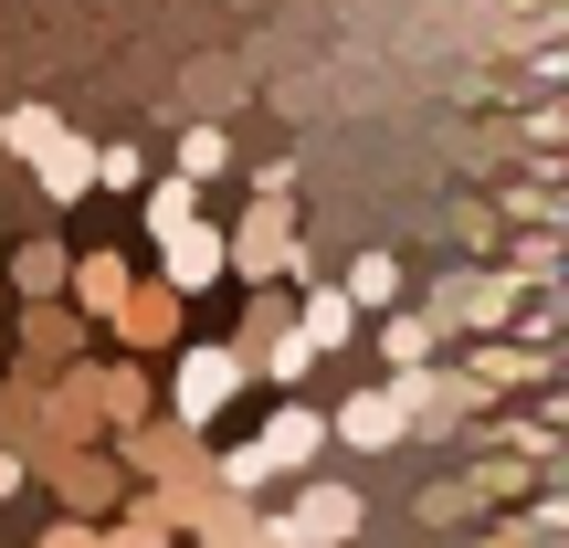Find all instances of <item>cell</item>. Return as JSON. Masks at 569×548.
Returning <instances> with one entry per match:
<instances>
[{"label": "cell", "mask_w": 569, "mask_h": 548, "mask_svg": "<svg viewBox=\"0 0 569 548\" xmlns=\"http://www.w3.org/2000/svg\"><path fill=\"white\" fill-rule=\"evenodd\" d=\"M317 253H306V222L296 201H243L222 222V285H306Z\"/></svg>", "instance_id": "obj_1"}, {"label": "cell", "mask_w": 569, "mask_h": 548, "mask_svg": "<svg viewBox=\"0 0 569 548\" xmlns=\"http://www.w3.org/2000/svg\"><path fill=\"white\" fill-rule=\"evenodd\" d=\"M465 380H475V401H507V390H538L549 380V348H517V338H475L465 348Z\"/></svg>", "instance_id": "obj_11"}, {"label": "cell", "mask_w": 569, "mask_h": 548, "mask_svg": "<svg viewBox=\"0 0 569 548\" xmlns=\"http://www.w3.org/2000/svg\"><path fill=\"white\" fill-rule=\"evenodd\" d=\"M338 296L359 306V317H380V306H401V253H390V243H369L359 265L338 275Z\"/></svg>", "instance_id": "obj_18"}, {"label": "cell", "mask_w": 569, "mask_h": 548, "mask_svg": "<svg viewBox=\"0 0 569 548\" xmlns=\"http://www.w3.org/2000/svg\"><path fill=\"white\" fill-rule=\"evenodd\" d=\"M138 180H148V148L106 138V148H96V190H127V201H138Z\"/></svg>", "instance_id": "obj_27"}, {"label": "cell", "mask_w": 569, "mask_h": 548, "mask_svg": "<svg viewBox=\"0 0 569 548\" xmlns=\"http://www.w3.org/2000/svg\"><path fill=\"white\" fill-rule=\"evenodd\" d=\"M63 265H74V253H63V243H21V253H11V285H21V306L63 296Z\"/></svg>", "instance_id": "obj_24"}, {"label": "cell", "mask_w": 569, "mask_h": 548, "mask_svg": "<svg viewBox=\"0 0 569 548\" xmlns=\"http://www.w3.org/2000/svg\"><path fill=\"white\" fill-rule=\"evenodd\" d=\"M243 390H253V369H243V348H232V338H180V348H169V401L159 411L180 432H211Z\"/></svg>", "instance_id": "obj_2"}, {"label": "cell", "mask_w": 569, "mask_h": 548, "mask_svg": "<svg viewBox=\"0 0 569 548\" xmlns=\"http://www.w3.org/2000/svg\"><path fill=\"white\" fill-rule=\"evenodd\" d=\"M422 359H443V327L422 306H380V369H422Z\"/></svg>", "instance_id": "obj_17"}, {"label": "cell", "mask_w": 569, "mask_h": 548, "mask_svg": "<svg viewBox=\"0 0 569 548\" xmlns=\"http://www.w3.org/2000/svg\"><path fill=\"white\" fill-rule=\"evenodd\" d=\"M496 222H517V232H559L569 201H559V180H517L507 201H496Z\"/></svg>", "instance_id": "obj_23"}, {"label": "cell", "mask_w": 569, "mask_h": 548, "mask_svg": "<svg viewBox=\"0 0 569 548\" xmlns=\"http://www.w3.org/2000/svg\"><path fill=\"white\" fill-rule=\"evenodd\" d=\"M169 169H180V180H201V190H211V180H232V127H211V117H201V127H180V159H169Z\"/></svg>", "instance_id": "obj_21"}, {"label": "cell", "mask_w": 569, "mask_h": 548, "mask_svg": "<svg viewBox=\"0 0 569 548\" xmlns=\"http://www.w3.org/2000/svg\"><path fill=\"white\" fill-rule=\"evenodd\" d=\"M475 548H538V538L517 528V517H496V528H475Z\"/></svg>", "instance_id": "obj_33"}, {"label": "cell", "mask_w": 569, "mask_h": 548, "mask_svg": "<svg viewBox=\"0 0 569 548\" xmlns=\"http://www.w3.org/2000/svg\"><path fill=\"white\" fill-rule=\"evenodd\" d=\"M327 444H348V454H401V444H411V411H401V390H390V380L348 390V401L327 411Z\"/></svg>", "instance_id": "obj_7"}, {"label": "cell", "mask_w": 569, "mask_h": 548, "mask_svg": "<svg viewBox=\"0 0 569 548\" xmlns=\"http://www.w3.org/2000/svg\"><path fill=\"white\" fill-rule=\"evenodd\" d=\"M296 338L317 348V359H338V348L359 338V306L338 296V275H306V285H296Z\"/></svg>", "instance_id": "obj_13"}, {"label": "cell", "mask_w": 569, "mask_h": 548, "mask_svg": "<svg viewBox=\"0 0 569 548\" xmlns=\"http://www.w3.org/2000/svg\"><path fill=\"white\" fill-rule=\"evenodd\" d=\"M148 275H159L169 296H211V285H222V222H211V211H201V222H180Z\"/></svg>", "instance_id": "obj_9"}, {"label": "cell", "mask_w": 569, "mask_h": 548, "mask_svg": "<svg viewBox=\"0 0 569 548\" xmlns=\"http://www.w3.org/2000/svg\"><path fill=\"white\" fill-rule=\"evenodd\" d=\"M32 190H42L53 211H74L84 190H96V138H74V127H53V148L32 159Z\"/></svg>", "instance_id": "obj_14"}, {"label": "cell", "mask_w": 569, "mask_h": 548, "mask_svg": "<svg viewBox=\"0 0 569 548\" xmlns=\"http://www.w3.org/2000/svg\"><path fill=\"white\" fill-rule=\"evenodd\" d=\"M274 517H284L296 538H317V548H348V538L369 528V496H359V486H338V475H296V496H284Z\"/></svg>", "instance_id": "obj_6"}, {"label": "cell", "mask_w": 569, "mask_h": 548, "mask_svg": "<svg viewBox=\"0 0 569 548\" xmlns=\"http://www.w3.org/2000/svg\"><path fill=\"white\" fill-rule=\"evenodd\" d=\"M253 201H296V159H253Z\"/></svg>", "instance_id": "obj_30"}, {"label": "cell", "mask_w": 569, "mask_h": 548, "mask_svg": "<svg viewBox=\"0 0 569 548\" xmlns=\"http://www.w3.org/2000/svg\"><path fill=\"white\" fill-rule=\"evenodd\" d=\"M138 211H148V243H169L180 222H201V180H180V169L169 180H138Z\"/></svg>", "instance_id": "obj_19"}, {"label": "cell", "mask_w": 569, "mask_h": 548, "mask_svg": "<svg viewBox=\"0 0 569 548\" xmlns=\"http://www.w3.org/2000/svg\"><path fill=\"white\" fill-rule=\"evenodd\" d=\"M53 127H63V117H53V106H11V117H0V148H11V159H21V169H32V159H42V148H53Z\"/></svg>", "instance_id": "obj_25"}, {"label": "cell", "mask_w": 569, "mask_h": 548, "mask_svg": "<svg viewBox=\"0 0 569 548\" xmlns=\"http://www.w3.org/2000/svg\"><path fill=\"white\" fill-rule=\"evenodd\" d=\"M559 138H569V106L538 96V106H528V148H559Z\"/></svg>", "instance_id": "obj_28"}, {"label": "cell", "mask_w": 569, "mask_h": 548, "mask_svg": "<svg viewBox=\"0 0 569 548\" xmlns=\"http://www.w3.org/2000/svg\"><path fill=\"white\" fill-rule=\"evenodd\" d=\"M232 548H317V538H296L284 517H243V538H232Z\"/></svg>", "instance_id": "obj_29"}, {"label": "cell", "mask_w": 569, "mask_h": 548, "mask_svg": "<svg viewBox=\"0 0 569 548\" xmlns=\"http://www.w3.org/2000/svg\"><path fill=\"white\" fill-rule=\"evenodd\" d=\"M507 275L517 285H559V232H517V243H507Z\"/></svg>", "instance_id": "obj_26"}, {"label": "cell", "mask_w": 569, "mask_h": 548, "mask_svg": "<svg viewBox=\"0 0 569 548\" xmlns=\"http://www.w3.org/2000/svg\"><path fill=\"white\" fill-rule=\"evenodd\" d=\"M32 548H96V517H63V507H53V528H42Z\"/></svg>", "instance_id": "obj_31"}, {"label": "cell", "mask_w": 569, "mask_h": 548, "mask_svg": "<svg viewBox=\"0 0 569 548\" xmlns=\"http://www.w3.org/2000/svg\"><path fill=\"white\" fill-rule=\"evenodd\" d=\"M453 486H465L475 507H517V496H538L549 475H538V465H517V454H486V444H475V465L453 475Z\"/></svg>", "instance_id": "obj_16"}, {"label": "cell", "mask_w": 569, "mask_h": 548, "mask_svg": "<svg viewBox=\"0 0 569 548\" xmlns=\"http://www.w3.org/2000/svg\"><path fill=\"white\" fill-rule=\"evenodd\" d=\"M528 84H538V96H559V84H569V53H559V42H549V53H528Z\"/></svg>", "instance_id": "obj_32"}, {"label": "cell", "mask_w": 569, "mask_h": 548, "mask_svg": "<svg viewBox=\"0 0 569 548\" xmlns=\"http://www.w3.org/2000/svg\"><path fill=\"white\" fill-rule=\"evenodd\" d=\"M74 348H84V317H74L63 296L21 306V390H32V380H53V359L74 369Z\"/></svg>", "instance_id": "obj_10"}, {"label": "cell", "mask_w": 569, "mask_h": 548, "mask_svg": "<svg viewBox=\"0 0 569 548\" xmlns=\"http://www.w3.org/2000/svg\"><path fill=\"white\" fill-rule=\"evenodd\" d=\"M96 548H180V528H169L148 496H127L117 517H96Z\"/></svg>", "instance_id": "obj_20"}, {"label": "cell", "mask_w": 569, "mask_h": 548, "mask_svg": "<svg viewBox=\"0 0 569 548\" xmlns=\"http://www.w3.org/2000/svg\"><path fill=\"white\" fill-rule=\"evenodd\" d=\"M317 454H327V411L284 390L264 411V432H253V465H264V486H296V475H317Z\"/></svg>", "instance_id": "obj_5"}, {"label": "cell", "mask_w": 569, "mask_h": 548, "mask_svg": "<svg viewBox=\"0 0 569 548\" xmlns=\"http://www.w3.org/2000/svg\"><path fill=\"white\" fill-rule=\"evenodd\" d=\"M517 296H528V285H517L507 265H465V275H443L422 296V317L443 327V338H507V327H517Z\"/></svg>", "instance_id": "obj_3"}, {"label": "cell", "mask_w": 569, "mask_h": 548, "mask_svg": "<svg viewBox=\"0 0 569 548\" xmlns=\"http://www.w3.org/2000/svg\"><path fill=\"white\" fill-rule=\"evenodd\" d=\"M127 285H138V265H127L117 243H106V253H74V265H63V306H74L84 327H106V317H117V296H127Z\"/></svg>", "instance_id": "obj_12"}, {"label": "cell", "mask_w": 569, "mask_h": 548, "mask_svg": "<svg viewBox=\"0 0 569 548\" xmlns=\"http://www.w3.org/2000/svg\"><path fill=\"white\" fill-rule=\"evenodd\" d=\"M507 11H559V0H507Z\"/></svg>", "instance_id": "obj_34"}, {"label": "cell", "mask_w": 569, "mask_h": 548, "mask_svg": "<svg viewBox=\"0 0 569 548\" xmlns=\"http://www.w3.org/2000/svg\"><path fill=\"white\" fill-rule=\"evenodd\" d=\"M284 327H296V296H284V285H253L243 327H232V348H243V369H253V348H264V338H284Z\"/></svg>", "instance_id": "obj_22"}, {"label": "cell", "mask_w": 569, "mask_h": 548, "mask_svg": "<svg viewBox=\"0 0 569 548\" xmlns=\"http://www.w3.org/2000/svg\"><path fill=\"white\" fill-rule=\"evenodd\" d=\"M42 475H53V496H63V517H117L127 496V475H117V454H96V444H74V454H42Z\"/></svg>", "instance_id": "obj_8"}, {"label": "cell", "mask_w": 569, "mask_h": 548, "mask_svg": "<svg viewBox=\"0 0 569 548\" xmlns=\"http://www.w3.org/2000/svg\"><path fill=\"white\" fill-rule=\"evenodd\" d=\"M180 317H190V296H169L159 275H138L117 296V317H106V338H117V359H169V348H180Z\"/></svg>", "instance_id": "obj_4"}, {"label": "cell", "mask_w": 569, "mask_h": 548, "mask_svg": "<svg viewBox=\"0 0 569 548\" xmlns=\"http://www.w3.org/2000/svg\"><path fill=\"white\" fill-rule=\"evenodd\" d=\"M84 401H96V422H106V432L159 411V401H148V369H138V359H84Z\"/></svg>", "instance_id": "obj_15"}]
</instances>
